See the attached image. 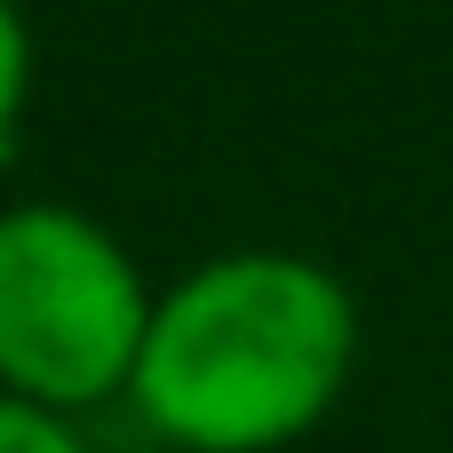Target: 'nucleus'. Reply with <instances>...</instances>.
<instances>
[{
	"label": "nucleus",
	"instance_id": "obj_1",
	"mask_svg": "<svg viewBox=\"0 0 453 453\" xmlns=\"http://www.w3.org/2000/svg\"><path fill=\"white\" fill-rule=\"evenodd\" d=\"M358 358L350 295L303 255H223L151 303L135 406L191 453H271L303 438Z\"/></svg>",
	"mask_w": 453,
	"mask_h": 453
},
{
	"label": "nucleus",
	"instance_id": "obj_2",
	"mask_svg": "<svg viewBox=\"0 0 453 453\" xmlns=\"http://www.w3.org/2000/svg\"><path fill=\"white\" fill-rule=\"evenodd\" d=\"M151 295L119 239L72 207L0 215V382L24 406H96L135 382Z\"/></svg>",
	"mask_w": 453,
	"mask_h": 453
},
{
	"label": "nucleus",
	"instance_id": "obj_3",
	"mask_svg": "<svg viewBox=\"0 0 453 453\" xmlns=\"http://www.w3.org/2000/svg\"><path fill=\"white\" fill-rule=\"evenodd\" d=\"M0 453H88V446L64 430V414L24 406V398H0Z\"/></svg>",
	"mask_w": 453,
	"mask_h": 453
},
{
	"label": "nucleus",
	"instance_id": "obj_4",
	"mask_svg": "<svg viewBox=\"0 0 453 453\" xmlns=\"http://www.w3.org/2000/svg\"><path fill=\"white\" fill-rule=\"evenodd\" d=\"M24 88H32V32H24L16 0H0V143L24 111Z\"/></svg>",
	"mask_w": 453,
	"mask_h": 453
}]
</instances>
